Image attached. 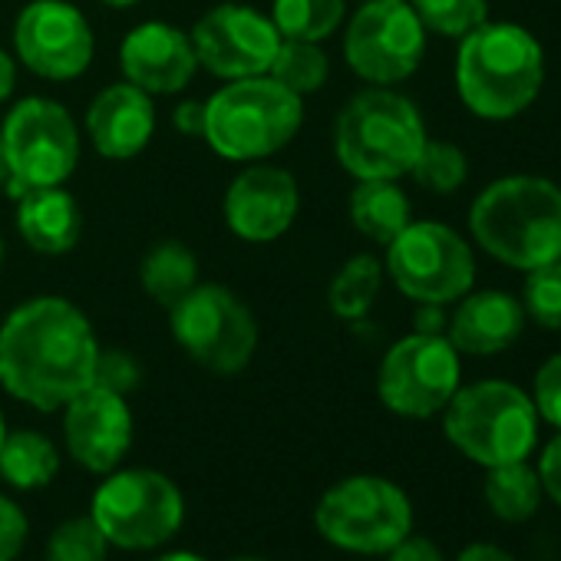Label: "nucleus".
I'll list each match as a JSON object with an SVG mask.
<instances>
[{
    "instance_id": "obj_23",
    "label": "nucleus",
    "mask_w": 561,
    "mask_h": 561,
    "mask_svg": "<svg viewBox=\"0 0 561 561\" xmlns=\"http://www.w3.org/2000/svg\"><path fill=\"white\" fill-rule=\"evenodd\" d=\"M139 280H142V291L156 305L172 308L198 285V261L182 241L169 238L146 251L139 264Z\"/></svg>"
},
{
    "instance_id": "obj_20",
    "label": "nucleus",
    "mask_w": 561,
    "mask_h": 561,
    "mask_svg": "<svg viewBox=\"0 0 561 561\" xmlns=\"http://www.w3.org/2000/svg\"><path fill=\"white\" fill-rule=\"evenodd\" d=\"M446 324V337L459 354L469 357H492L508 351L525 331L522 301L508 291H469L456 301Z\"/></svg>"
},
{
    "instance_id": "obj_32",
    "label": "nucleus",
    "mask_w": 561,
    "mask_h": 561,
    "mask_svg": "<svg viewBox=\"0 0 561 561\" xmlns=\"http://www.w3.org/2000/svg\"><path fill=\"white\" fill-rule=\"evenodd\" d=\"M110 541L90 515L67 518L47 541V561H106Z\"/></svg>"
},
{
    "instance_id": "obj_3",
    "label": "nucleus",
    "mask_w": 561,
    "mask_h": 561,
    "mask_svg": "<svg viewBox=\"0 0 561 561\" xmlns=\"http://www.w3.org/2000/svg\"><path fill=\"white\" fill-rule=\"evenodd\" d=\"M545 83L541 44L518 24H479L459 41L456 90L479 119L505 123L525 113Z\"/></svg>"
},
{
    "instance_id": "obj_33",
    "label": "nucleus",
    "mask_w": 561,
    "mask_h": 561,
    "mask_svg": "<svg viewBox=\"0 0 561 561\" xmlns=\"http://www.w3.org/2000/svg\"><path fill=\"white\" fill-rule=\"evenodd\" d=\"M139 380H142L139 364L126 351H103L100 347L96 370H93V383L96 387H106V390H113L119 397H129L139 387Z\"/></svg>"
},
{
    "instance_id": "obj_6",
    "label": "nucleus",
    "mask_w": 561,
    "mask_h": 561,
    "mask_svg": "<svg viewBox=\"0 0 561 561\" xmlns=\"http://www.w3.org/2000/svg\"><path fill=\"white\" fill-rule=\"evenodd\" d=\"M443 430L466 459L492 469L528 459L538 443V410L515 383L479 380L453 393L443 410Z\"/></svg>"
},
{
    "instance_id": "obj_47",
    "label": "nucleus",
    "mask_w": 561,
    "mask_h": 561,
    "mask_svg": "<svg viewBox=\"0 0 561 561\" xmlns=\"http://www.w3.org/2000/svg\"><path fill=\"white\" fill-rule=\"evenodd\" d=\"M0 264H4V241H0Z\"/></svg>"
},
{
    "instance_id": "obj_44",
    "label": "nucleus",
    "mask_w": 561,
    "mask_h": 561,
    "mask_svg": "<svg viewBox=\"0 0 561 561\" xmlns=\"http://www.w3.org/2000/svg\"><path fill=\"white\" fill-rule=\"evenodd\" d=\"M103 4H110V8H119V11H123V8H133L136 0H103Z\"/></svg>"
},
{
    "instance_id": "obj_36",
    "label": "nucleus",
    "mask_w": 561,
    "mask_h": 561,
    "mask_svg": "<svg viewBox=\"0 0 561 561\" xmlns=\"http://www.w3.org/2000/svg\"><path fill=\"white\" fill-rule=\"evenodd\" d=\"M535 469H538V479H541L545 495L561 505V430H558L554 439H548V446L541 449Z\"/></svg>"
},
{
    "instance_id": "obj_34",
    "label": "nucleus",
    "mask_w": 561,
    "mask_h": 561,
    "mask_svg": "<svg viewBox=\"0 0 561 561\" xmlns=\"http://www.w3.org/2000/svg\"><path fill=\"white\" fill-rule=\"evenodd\" d=\"M531 403L538 410V420L561 430V354L548 357L538 367L535 387H531Z\"/></svg>"
},
{
    "instance_id": "obj_21",
    "label": "nucleus",
    "mask_w": 561,
    "mask_h": 561,
    "mask_svg": "<svg viewBox=\"0 0 561 561\" xmlns=\"http://www.w3.org/2000/svg\"><path fill=\"white\" fill-rule=\"evenodd\" d=\"M18 231L37 254H67L80 241L83 215L64 185L27 188L18 195Z\"/></svg>"
},
{
    "instance_id": "obj_17",
    "label": "nucleus",
    "mask_w": 561,
    "mask_h": 561,
    "mask_svg": "<svg viewBox=\"0 0 561 561\" xmlns=\"http://www.w3.org/2000/svg\"><path fill=\"white\" fill-rule=\"evenodd\" d=\"M64 439L70 456L90 472H113L133 446V413L126 397L90 383L64 407Z\"/></svg>"
},
{
    "instance_id": "obj_49",
    "label": "nucleus",
    "mask_w": 561,
    "mask_h": 561,
    "mask_svg": "<svg viewBox=\"0 0 561 561\" xmlns=\"http://www.w3.org/2000/svg\"><path fill=\"white\" fill-rule=\"evenodd\" d=\"M558 188H561V185H558Z\"/></svg>"
},
{
    "instance_id": "obj_5",
    "label": "nucleus",
    "mask_w": 561,
    "mask_h": 561,
    "mask_svg": "<svg viewBox=\"0 0 561 561\" xmlns=\"http://www.w3.org/2000/svg\"><path fill=\"white\" fill-rule=\"evenodd\" d=\"M426 126L413 100L390 87H370L344 103L334 123V152L344 172L360 179L410 175Z\"/></svg>"
},
{
    "instance_id": "obj_1",
    "label": "nucleus",
    "mask_w": 561,
    "mask_h": 561,
    "mask_svg": "<svg viewBox=\"0 0 561 561\" xmlns=\"http://www.w3.org/2000/svg\"><path fill=\"white\" fill-rule=\"evenodd\" d=\"M100 341L90 318L67 298L24 301L0 321V387L54 413L93 383Z\"/></svg>"
},
{
    "instance_id": "obj_10",
    "label": "nucleus",
    "mask_w": 561,
    "mask_h": 561,
    "mask_svg": "<svg viewBox=\"0 0 561 561\" xmlns=\"http://www.w3.org/2000/svg\"><path fill=\"white\" fill-rule=\"evenodd\" d=\"M383 271L416 305H456L476 285V257L459 231L439 221H410L390 244Z\"/></svg>"
},
{
    "instance_id": "obj_29",
    "label": "nucleus",
    "mask_w": 561,
    "mask_h": 561,
    "mask_svg": "<svg viewBox=\"0 0 561 561\" xmlns=\"http://www.w3.org/2000/svg\"><path fill=\"white\" fill-rule=\"evenodd\" d=\"M410 175H413L423 188H430V192H436V195H453V192H459L462 182L469 179V159H466V152H462L459 146H453V142L426 139L423 149H420V156H416V162H413V169H410Z\"/></svg>"
},
{
    "instance_id": "obj_42",
    "label": "nucleus",
    "mask_w": 561,
    "mask_h": 561,
    "mask_svg": "<svg viewBox=\"0 0 561 561\" xmlns=\"http://www.w3.org/2000/svg\"><path fill=\"white\" fill-rule=\"evenodd\" d=\"M152 561H205V558L202 554H192V551H165V554H159Z\"/></svg>"
},
{
    "instance_id": "obj_37",
    "label": "nucleus",
    "mask_w": 561,
    "mask_h": 561,
    "mask_svg": "<svg viewBox=\"0 0 561 561\" xmlns=\"http://www.w3.org/2000/svg\"><path fill=\"white\" fill-rule=\"evenodd\" d=\"M387 561H446L443 551L436 548V541L423 538V535H407L400 545H393L387 551Z\"/></svg>"
},
{
    "instance_id": "obj_30",
    "label": "nucleus",
    "mask_w": 561,
    "mask_h": 561,
    "mask_svg": "<svg viewBox=\"0 0 561 561\" xmlns=\"http://www.w3.org/2000/svg\"><path fill=\"white\" fill-rule=\"evenodd\" d=\"M410 8L430 34L449 41H462L466 34L489 21L485 0H410Z\"/></svg>"
},
{
    "instance_id": "obj_35",
    "label": "nucleus",
    "mask_w": 561,
    "mask_h": 561,
    "mask_svg": "<svg viewBox=\"0 0 561 561\" xmlns=\"http://www.w3.org/2000/svg\"><path fill=\"white\" fill-rule=\"evenodd\" d=\"M24 541H27L24 508L14 499L0 495V561H14L21 554Z\"/></svg>"
},
{
    "instance_id": "obj_18",
    "label": "nucleus",
    "mask_w": 561,
    "mask_h": 561,
    "mask_svg": "<svg viewBox=\"0 0 561 561\" xmlns=\"http://www.w3.org/2000/svg\"><path fill=\"white\" fill-rule=\"evenodd\" d=\"M119 67L126 83L149 96L182 93L198 70L192 37L165 21H146L133 27L119 44Z\"/></svg>"
},
{
    "instance_id": "obj_8",
    "label": "nucleus",
    "mask_w": 561,
    "mask_h": 561,
    "mask_svg": "<svg viewBox=\"0 0 561 561\" xmlns=\"http://www.w3.org/2000/svg\"><path fill=\"white\" fill-rule=\"evenodd\" d=\"M8 159V192L18 198L27 188L64 185L80 162V129L70 110L47 96L21 100L0 129Z\"/></svg>"
},
{
    "instance_id": "obj_4",
    "label": "nucleus",
    "mask_w": 561,
    "mask_h": 561,
    "mask_svg": "<svg viewBox=\"0 0 561 561\" xmlns=\"http://www.w3.org/2000/svg\"><path fill=\"white\" fill-rule=\"evenodd\" d=\"M301 123L305 100L261 73L228 80L211 100H205L202 139L228 162H261L295 142Z\"/></svg>"
},
{
    "instance_id": "obj_45",
    "label": "nucleus",
    "mask_w": 561,
    "mask_h": 561,
    "mask_svg": "<svg viewBox=\"0 0 561 561\" xmlns=\"http://www.w3.org/2000/svg\"><path fill=\"white\" fill-rule=\"evenodd\" d=\"M4 436H8V423H4V413H0V443H4Z\"/></svg>"
},
{
    "instance_id": "obj_27",
    "label": "nucleus",
    "mask_w": 561,
    "mask_h": 561,
    "mask_svg": "<svg viewBox=\"0 0 561 561\" xmlns=\"http://www.w3.org/2000/svg\"><path fill=\"white\" fill-rule=\"evenodd\" d=\"M347 18V0H274L271 21L280 41H311L321 44L341 31Z\"/></svg>"
},
{
    "instance_id": "obj_14",
    "label": "nucleus",
    "mask_w": 561,
    "mask_h": 561,
    "mask_svg": "<svg viewBox=\"0 0 561 561\" xmlns=\"http://www.w3.org/2000/svg\"><path fill=\"white\" fill-rule=\"evenodd\" d=\"M14 54L41 80L67 83L90 70L96 37L70 0H31L14 21Z\"/></svg>"
},
{
    "instance_id": "obj_25",
    "label": "nucleus",
    "mask_w": 561,
    "mask_h": 561,
    "mask_svg": "<svg viewBox=\"0 0 561 561\" xmlns=\"http://www.w3.org/2000/svg\"><path fill=\"white\" fill-rule=\"evenodd\" d=\"M482 489H485V505L495 512V518H502L508 525L528 522L538 512L541 495H545L538 469H531L525 459L485 469Z\"/></svg>"
},
{
    "instance_id": "obj_9",
    "label": "nucleus",
    "mask_w": 561,
    "mask_h": 561,
    "mask_svg": "<svg viewBox=\"0 0 561 561\" xmlns=\"http://www.w3.org/2000/svg\"><path fill=\"white\" fill-rule=\"evenodd\" d=\"M90 518L110 545L149 551L182 528L185 502L179 485L156 469H113L93 495Z\"/></svg>"
},
{
    "instance_id": "obj_26",
    "label": "nucleus",
    "mask_w": 561,
    "mask_h": 561,
    "mask_svg": "<svg viewBox=\"0 0 561 561\" xmlns=\"http://www.w3.org/2000/svg\"><path fill=\"white\" fill-rule=\"evenodd\" d=\"M383 288V264L374 254H354L341 264L328 288V305L344 321H360L377 305Z\"/></svg>"
},
{
    "instance_id": "obj_39",
    "label": "nucleus",
    "mask_w": 561,
    "mask_h": 561,
    "mask_svg": "<svg viewBox=\"0 0 561 561\" xmlns=\"http://www.w3.org/2000/svg\"><path fill=\"white\" fill-rule=\"evenodd\" d=\"M449 318L443 314V305H420L416 311V334H446Z\"/></svg>"
},
{
    "instance_id": "obj_22",
    "label": "nucleus",
    "mask_w": 561,
    "mask_h": 561,
    "mask_svg": "<svg viewBox=\"0 0 561 561\" xmlns=\"http://www.w3.org/2000/svg\"><path fill=\"white\" fill-rule=\"evenodd\" d=\"M347 211L354 228L383 248L413 221L410 198L397 185V179H360L357 188L351 192Z\"/></svg>"
},
{
    "instance_id": "obj_12",
    "label": "nucleus",
    "mask_w": 561,
    "mask_h": 561,
    "mask_svg": "<svg viewBox=\"0 0 561 561\" xmlns=\"http://www.w3.org/2000/svg\"><path fill=\"white\" fill-rule=\"evenodd\" d=\"M459 351L446 334H410L397 341L377 374V393L383 407L407 420H430L446 410L459 390Z\"/></svg>"
},
{
    "instance_id": "obj_48",
    "label": "nucleus",
    "mask_w": 561,
    "mask_h": 561,
    "mask_svg": "<svg viewBox=\"0 0 561 561\" xmlns=\"http://www.w3.org/2000/svg\"><path fill=\"white\" fill-rule=\"evenodd\" d=\"M360 4H370V0H360Z\"/></svg>"
},
{
    "instance_id": "obj_15",
    "label": "nucleus",
    "mask_w": 561,
    "mask_h": 561,
    "mask_svg": "<svg viewBox=\"0 0 561 561\" xmlns=\"http://www.w3.org/2000/svg\"><path fill=\"white\" fill-rule=\"evenodd\" d=\"M192 47L198 67L215 73L218 80H244L267 73L280 34L274 21L248 4H218L198 18L192 27Z\"/></svg>"
},
{
    "instance_id": "obj_24",
    "label": "nucleus",
    "mask_w": 561,
    "mask_h": 561,
    "mask_svg": "<svg viewBox=\"0 0 561 561\" xmlns=\"http://www.w3.org/2000/svg\"><path fill=\"white\" fill-rule=\"evenodd\" d=\"M60 472L57 446L37 430L8 433L0 443V479L14 489H44Z\"/></svg>"
},
{
    "instance_id": "obj_7",
    "label": "nucleus",
    "mask_w": 561,
    "mask_h": 561,
    "mask_svg": "<svg viewBox=\"0 0 561 561\" xmlns=\"http://www.w3.org/2000/svg\"><path fill=\"white\" fill-rule=\"evenodd\" d=\"M314 522L341 551L387 554L413 531V505L407 492L383 476H351L324 492Z\"/></svg>"
},
{
    "instance_id": "obj_2",
    "label": "nucleus",
    "mask_w": 561,
    "mask_h": 561,
    "mask_svg": "<svg viewBox=\"0 0 561 561\" xmlns=\"http://www.w3.org/2000/svg\"><path fill=\"white\" fill-rule=\"evenodd\" d=\"M469 228L505 267L531 271L561 261V188L538 175L495 179L476 195Z\"/></svg>"
},
{
    "instance_id": "obj_11",
    "label": "nucleus",
    "mask_w": 561,
    "mask_h": 561,
    "mask_svg": "<svg viewBox=\"0 0 561 561\" xmlns=\"http://www.w3.org/2000/svg\"><path fill=\"white\" fill-rule=\"evenodd\" d=\"M175 344L208 374H241L257 347V321L251 308L225 285H195L169 308Z\"/></svg>"
},
{
    "instance_id": "obj_19",
    "label": "nucleus",
    "mask_w": 561,
    "mask_h": 561,
    "mask_svg": "<svg viewBox=\"0 0 561 561\" xmlns=\"http://www.w3.org/2000/svg\"><path fill=\"white\" fill-rule=\"evenodd\" d=\"M156 133L152 96L133 83H113L100 90L87 110V136L103 159L126 162L139 156Z\"/></svg>"
},
{
    "instance_id": "obj_40",
    "label": "nucleus",
    "mask_w": 561,
    "mask_h": 561,
    "mask_svg": "<svg viewBox=\"0 0 561 561\" xmlns=\"http://www.w3.org/2000/svg\"><path fill=\"white\" fill-rule=\"evenodd\" d=\"M456 561H515V558H512V554H508L505 548H499V545H489V541H476V545L462 548Z\"/></svg>"
},
{
    "instance_id": "obj_16",
    "label": "nucleus",
    "mask_w": 561,
    "mask_h": 561,
    "mask_svg": "<svg viewBox=\"0 0 561 561\" xmlns=\"http://www.w3.org/2000/svg\"><path fill=\"white\" fill-rule=\"evenodd\" d=\"M298 208H301L298 179L288 169L267 165V162L244 165L231 179L225 202H221L228 231L248 244L277 241L295 225Z\"/></svg>"
},
{
    "instance_id": "obj_28",
    "label": "nucleus",
    "mask_w": 561,
    "mask_h": 561,
    "mask_svg": "<svg viewBox=\"0 0 561 561\" xmlns=\"http://www.w3.org/2000/svg\"><path fill=\"white\" fill-rule=\"evenodd\" d=\"M267 77L305 100V96L324 90V83L331 77V60L321 50V44L280 41V47H277V54H274V60L267 67Z\"/></svg>"
},
{
    "instance_id": "obj_46",
    "label": "nucleus",
    "mask_w": 561,
    "mask_h": 561,
    "mask_svg": "<svg viewBox=\"0 0 561 561\" xmlns=\"http://www.w3.org/2000/svg\"><path fill=\"white\" fill-rule=\"evenodd\" d=\"M231 561H264V558H254V554H241V558H231Z\"/></svg>"
},
{
    "instance_id": "obj_38",
    "label": "nucleus",
    "mask_w": 561,
    "mask_h": 561,
    "mask_svg": "<svg viewBox=\"0 0 561 561\" xmlns=\"http://www.w3.org/2000/svg\"><path fill=\"white\" fill-rule=\"evenodd\" d=\"M172 123H175V129L182 136H198L202 139V133H205V103H198V100L179 103L175 113H172Z\"/></svg>"
},
{
    "instance_id": "obj_41",
    "label": "nucleus",
    "mask_w": 561,
    "mask_h": 561,
    "mask_svg": "<svg viewBox=\"0 0 561 561\" xmlns=\"http://www.w3.org/2000/svg\"><path fill=\"white\" fill-rule=\"evenodd\" d=\"M14 87H18V64L8 50H0V103L11 100Z\"/></svg>"
},
{
    "instance_id": "obj_13",
    "label": "nucleus",
    "mask_w": 561,
    "mask_h": 561,
    "mask_svg": "<svg viewBox=\"0 0 561 561\" xmlns=\"http://www.w3.org/2000/svg\"><path fill=\"white\" fill-rule=\"evenodd\" d=\"M426 54V27L413 14L410 0H370L351 18L344 34L347 67L374 83L393 87L410 80Z\"/></svg>"
},
{
    "instance_id": "obj_43",
    "label": "nucleus",
    "mask_w": 561,
    "mask_h": 561,
    "mask_svg": "<svg viewBox=\"0 0 561 561\" xmlns=\"http://www.w3.org/2000/svg\"><path fill=\"white\" fill-rule=\"evenodd\" d=\"M8 185V159H4V142H0V188Z\"/></svg>"
},
{
    "instance_id": "obj_31",
    "label": "nucleus",
    "mask_w": 561,
    "mask_h": 561,
    "mask_svg": "<svg viewBox=\"0 0 561 561\" xmlns=\"http://www.w3.org/2000/svg\"><path fill=\"white\" fill-rule=\"evenodd\" d=\"M522 311L545 331H561V261L525 271Z\"/></svg>"
}]
</instances>
